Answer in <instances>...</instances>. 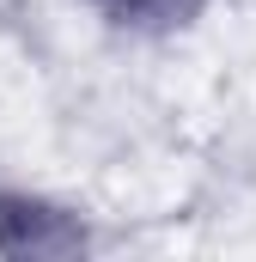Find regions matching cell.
I'll return each instance as SVG.
<instances>
[{
    "instance_id": "1",
    "label": "cell",
    "mask_w": 256,
    "mask_h": 262,
    "mask_svg": "<svg viewBox=\"0 0 256 262\" xmlns=\"http://www.w3.org/2000/svg\"><path fill=\"white\" fill-rule=\"evenodd\" d=\"M116 25H183L195 0H98Z\"/></svg>"
}]
</instances>
